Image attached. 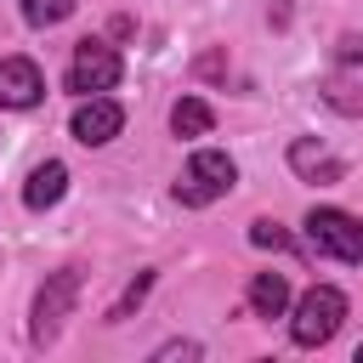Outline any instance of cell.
Here are the masks:
<instances>
[{
    "instance_id": "10",
    "label": "cell",
    "mask_w": 363,
    "mask_h": 363,
    "mask_svg": "<svg viewBox=\"0 0 363 363\" xmlns=\"http://www.w3.org/2000/svg\"><path fill=\"white\" fill-rule=\"evenodd\" d=\"M284 306H289L284 272H255V278H250V312H255V318H284Z\"/></svg>"
},
{
    "instance_id": "1",
    "label": "cell",
    "mask_w": 363,
    "mask_h": 363,
    "mask_svg": "<svg viewBox=\"0 0 363 363\" xmlns=\"http://www.w3.org/2000/svg\"><path fill=\"white\" fill-rule=\"evenodd\" d=\"M79 284H85L79 267L45 272V284L34 289V323H28V340H34V346H51V340L62 335V323H68V312H74V301H79Z\"/></svg>"
},
{
    "instance_id": "4",
    "label": "cell",
    "mask_w": 363,
    "mask_h": 363,
    "mask_svg": "<svg viewBox=\"0 0 363 363\" xmlns=\"http://www.w3.org/2000/svg\"><path fill=\"white\" fill-rule=\"evenodd\" d=\"M119 74H125V62H119V51L108 40H79L74 62H68V91L74 96H102V91L119 85Z\"/></svg>"
},
{
    "instance_id": "8",
    "label": "cell",
    "mask_w": 363,
    "mask_h": 363,
    "mask_svg": "<svg viewBox=\"0 0 363 363\" xmlns=\"http://www.w3.org/2000/svg\"><path fill=\"white\" fill-rule=\"evenodd\" d=\"M62 193H68V164H62V159L34 164L28 182H23V204H28V210H51V204H62Z\"/></svg>"
},
{
    "instance_id": "16",
    "label": "cell",
    "mask_w": 363,
    "mask_h": 363,
    "mask_svg": "<svg viewBox=\"0 0 363 363\" xmlns=\"http://www.w3.org/2000/svg\"><path fill=\"white\" fill-rule=\"evenodd\" d=\"M335 62H340V68L363 62V40H357V34H340V45H335Z\"/></svg>"
},
{
    "instance_id": "17",
    "label": "cell",
    "mask_w": 363,
    "mask_h": 363,
    "mask_svg": "<svg viewBox=\"0 0 363 363\" xmlns=\"http://www.w3.org/2000/svg\"><path fill=\"white\" fill-rule=\"evenodd\" d=\"M357 363H363V346H357Z\"/></svg>"
},
{
    "instance_id": "6",
    "label": "cell",
    "mask_w": 363,
    "mask_h": 363,
    "mask_svg": "<svg viewBox=\"0 0 363 363\" xmlns=\"http://www.w3.org/2000/svg\"><path fill=\"white\" fill-rule=\"evenodd\" d=\"M68 130H74V142H85V147H108V142L125 130V108H119L108 91H102V96H79Z\"/></svg>"
},
{
    "instance_id": "12",
    "label": "cell",
    "mask_w": 363,
    "mask_h": 363,
    "mask_svg": "<svg viewBox=\"0 0 363 363\" xmlns=\"http://www.w3.org/2000/svg\"><path fill=\"white\" fill-rule=\"evenodd\" d=\"M147 289H153V272H136V278L125 284V295H119V301L108 306V323H125V318H130V312H136V306L147 301Z\"/></svg>"
},
{
    "instance_id": "2",
    "label": "cell",
    "mask_w": 363,
    "mask_h": 363,
    "mask_svg": "<svg viewBox=\"0 0 363 363\" xmlns=\"http://www.w3.org/2000/svg\"><path fill=\"white\" fill-rule=\"evenodd\" d=\"M340 323H346V295H340L335 284H312V289L295 301L289 340H295V346H323V340H335Z\"/></svg>"
},
{
    "instance_id": "5",
    "label": "cell",
    "mask_w": 363,
    "mask_h": 363,
    "mask_svg": "<svg viewBox=\"0 0 363 363\" xmlns=\"http://www.w3.org/2000/svg\"><path fill=\"white\" fill-rule=\"evenodd\" d=\"M306 244H312V255H329V261H363V221L346 210H312Z\"/></svg>"
},
{
    "instance_id": "9",
    "label": "cell",
    "mask_w": 363,
    "mask_h": 363,
    "mask_svg": "<svg viewBox=\"0 0 363 363\" xmlns=\"http://www.w3.org/2000/svg\"><path fill=\"white\" fill-rule=\"evenodd\" d=\"M289 164H295L306 182H340V159H329V147L312 142V136H295V142H289Z\"/></svg>"
},
{
    "instance_id": "14",
    "label": "cell",
    "mask_w": 363,
    "mask_h": 363,
    "mask_svg": "<svg viewBox=\"0 0 363 363\" xmlns=\"http://www.w3.org/2000/svg\"><path fill=\"white\" fill-rule=\"evenodd\" d=\"M250 244H255V250H295V238H289L278 221H255V227H250Z\"/></svg>"
},
{
    "instance_id": "7",
    "label": "cell",
    "mask_w": 363,
    "mask_h": 363,
    "mask_svg": "<svg viewBox=\"0 0 363 363\" xmlns=\"http://www.w3.org/2000/svg\"><path fill=\"white\" fill-rule=\"evenodd\" d=\"M45 96V79L28 57H0V108H34Z\"/></svg>"
},
{
    "instance_id": "11",
    "label": "cell",
    "mask_w": 363,
    "mask_h": 363,
    "mask_svg": "<svg viewBox=\"0 0 363 363\" xmlns=\"http://www.w3.org/2000/svg\"><path fill=\"white\" fill-rule=\"evenodd\" d=\"M210 125H216L210 102H199V96H176V102H170V130H176V136H204Z\"/></svg>"
},
{
    "instance_id": "3",
    "label": "cell",
    "mask_w": 363,
    "mask_h": 363,
    "mask_svg": "<svg viewBox=\"0 0 363 363\" xmlns=\"http://www.w3.org/2000/svg\"><path fill=\"white\" fill-rule=\"evenodd\" d=\"M233 182H238V164H233L221 147H199V153L187 159L182 182H176V199H182L187 210H204V204H216L221 193H233Z\"/></svg>"
},
{
    "instance_id": "15",
    "label": "cell",
    "mask_w": 363,
    "mask_h": 363,
    "mask_svg": "<svg viewBox=\"0 0 363 363\" xmlns=\"http://www.w3.org/2000/svg\"><path fill=\"white\" fill-rule=\"evenodd\" d=\"M199 352H204V346H199V340H164V346H159V352H153V363H193V357H199Z\"/></svg>"
},
{
    "instance_id": "13",
    "label": "cell",
    "mask_w": 363,
    "mask_h": 363,
    "mask_svg": "<svg viewBox=\"0 0 363 363\" xmlns=\"http://www.w3.org/2000/svg\"><path fill=\"white\" fill-rule=\"evenodd\" d=\"M68 11H74V0H23V23H34V28H57V23H68Z\"/></svg>"
}]
</instances>
